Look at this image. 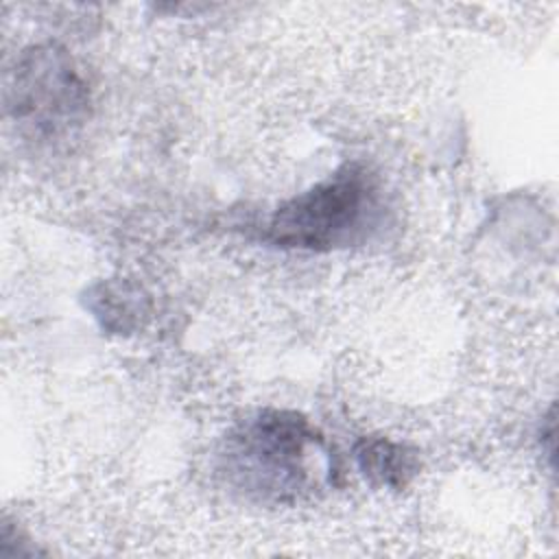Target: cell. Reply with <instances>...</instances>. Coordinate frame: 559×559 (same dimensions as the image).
I'll list each match as a JSON object with an SVG mask.
<instances>
[{
	"instance_id": "277c9868",
	"label": "cell",
	"mask_w": 559,
	"mask_h": 559,
	"mask_svg": "<svg viewBox=\"0 0 559 559\" xmlns=\"http://www.w3.org/2000/svg\"><path fill=\"white\" fill-rule=\"evenodd\" d=\"M360 472L373 483L391 489H402L415 474V454L402 443L384 437H365L356 445Z\"/></svg>"
},
{
	"instance_id": "3957f363",
	"label": "cell",
	"mask_w": 559,
	"mask_h": 559,
	"mask_svg": "<svg viewBox=\"0 0 559 559\" xmlns=\"http://www.w3.org/2000/svg\"><path fill=\"white\" fill-rule=\"evenodd\" d=\"M87 100V87L70 55L52 44L24 50L7 83V109L39 138L68 133L83 120Z\"/></svg>"
},
{
	"instance_id": "6da1fadb",
	"label": "cell",
	"mask_w": 559,
	"mask_h": 559,
	"mask_svg": "<svg viewBox=\"0 0 559 559\" xmlns=\"http://www.w3.org/2000/svg\"><path fill=\"white\" fill-rule=\"evenodd\" d=\"M225 461L238 487L273 500H295L332 472L321 435L288 411H262L247 419L229 435Z\"/></svg>"
},
{
	"instance_id": "7a4b0ae2",
	"label": "cell",
	"mask_w": 559,
	"mask_h": 559,
	"mask_svg": "<svg viewBox=\"0 0 559 559\" xmlns=\"http://www.w3.org/2000/svg\"><path fill=\"white\" fill-rule=\"evenodd\" d=\"M378 210L380 190L373 175L347 164L280 205L269 221L266 240L288 249L330 251L362 236Z\"/></svg>"
}]
</instances>
